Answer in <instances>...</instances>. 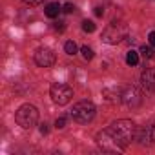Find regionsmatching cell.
<instances>
[{
  "mask_svg": "<svg viewBox=\"0 0 155 155\" xmlns=\"http://www.w3.org/2000/svg\"><path fill=\"white\" fill-rule=\"evenodd\" d=\"M108 130L122 148H126L135 139V124L131 120H128V119H119V120L111 122Z\"/></svg>",
  "mask_w": 155,
  "mask_h": 155,
  "instance_id": "obj_1",
  "label": "cell"
},
{
  "mask_svg": "<svg viewBox=\"0 0 155 155\" xmlns=\"http://www.w3.org/2000/svg\"><path fill=\"white\" fill-rule=\"evenodd\" d=\"M15 120L18 126H22L24 130H31L37 122H38V110L33 104H24L18 108V111L15 113Z\"/></svg>",
  "mask_w": 155,
  "mask_h": 155,
  "instance_id": "obj_2",
  "label": "cell"
},
{
  "mask_svg": "<svg viewBox=\"0 0 155 155\" xmlns=\"http://www.w3.org/2000/svg\"><path fill=\"white\" fill-rule=\"evenodd\" d=\"M95 104L91 101H81V102H77L71 110V119L77 120V122H81V124H88L93 120L95 117Z\"/></svg>",
  "mask_w": 155,
  "mask_h": 155,
  "instance_id": "obj_3",
  "label": "cell"
},
{
  "mask_svg": "<svg viewBox=\"0 0 155 155\" xmlns=\"http://www.w3.org/2000/svg\"><path fill=\"white\" fill-rule=\"evenodd\" d=\"M51 99H53V102L55 104H58V106H64V104H68L69 101H71V97H73V90L68 86V84H62V82H55L53 86H51Z\"/></svg>",
  "mask_w": 155,
  "mask_h": 155,
  "instance_id": "obj_4",
  "label": "cell"
},
{
  "mask_svg": "<svg viewBox=\"0 0 155 155\" xmlns=\"http://www.w3.org/2000/svg\"><path fill=\"white\" fill-rule=\"evenodd\" d=\"M124 37H126V28H124L122 24L111 22V24L102 31V40L108 42V44H119Z\"/></svg>",
  "mask_w": 155,
  "mask_h": 155,
  "instance_id": "obj_5",
  "label": "cell"
},
{
  "mask_svg": "<svg viewBox=\"0 0 155 155\" xmlns=\"http://www.w3.org/2000/svg\"><path fill=\"white\" fill-rule=\"evenodd\" d=\"M97 144L104 150V151H122L124 148L117 142V139L110 133V130H102L97 133Z\"/></svg>",
  "mask_w": 155,
  "mask_h": 155,
  "instance_id": "obj_6",
  "label": "cell"
},
{
  "mask_svg": "<svg viewBox=\"0 0 155 155\" xmlns=\"http://www.w3.org/2000/svg\"><path fill=\"white\" fill-rule=\"evenodd\" d=\"M128 108H139L140 104H142V95H140V91L137 90V88H126L124 91H122V99H120Z\"/></svg>",
  "mask_w": 155,
  "mask_h": 155,
  "instance_id": "obj_7",
  "label": "cell"
},
{
  "mask_svg": "<svg viewBox=\"0 0 155 155\" xmlns=\"http://www.w3.org/2000/svg\"><path fill=\"white\" fill-rule=\"evenodd\" d=\"M55 60H57V57H55V53H53L49 48H40V49H37V53H35V62H37L40 68H51V66L55 64Z\"/></svg>",
  "mask_w": 155,
  "mask_h": 155,
  "instance_id": "obj_8",
  "label": "cell"
},
{
  "mask_svg": "<svg viewBox=\"0 0 155 155\" xmlns=\"http://www.w3.org/2000/svg\"><path fill=\"white\" fill-rule=\"evenodd\" d=\"M140 82H142L144 90H148V91H151V93L155 91V68H148V69L142 71Z\"/></svg>",
  "mask_w": 155,
  "mask_h": 155,
  "instance_id": "obj_9",
  "label": "cell"
},
{
  "mask_svg": "<svg viewBox=\"0 0 155 155\" xmlns=\"http://www.w3.org/2000/svg\"><path fill=\"white\" fill-rule=\"evenodd\" d=\"M135 140H139V144H142V146H148L150 142H153V139H151V128H140L139 133L135 135Z\"/></svg>",
  "mask_w": 155,
  "mask_h": 155,
  "instance_id": "obj_10",
  "label": "cell"
},
{
  "mask_svg": "<svg viewBox=\"0 0 155 155\" xmlns=\"http://www.w3.org/2000/svg\"><path fill=\"white\" fill-rule=\"evenodd\" d=\"M62 11V8L57 4V2H51V4H48L46 6V9H44V13H46V17H49V18H55V17H58V13Z\"/></svg>",
  "mask_w": 155,
  "mask_h": 155,
  "instance_id": "obj_11",
  "label": "cell"
},
{
  "mask_svg": "<svg viewBox=\"0 0 155 155\" xmlns=\"http://www.w3.org/2000/svg\"><path fill=\"white\" fill-rule=\"evenodd\" d=\"M126 64H128V66H137V64H139V53L133 51V49L128 51V53H126Z\"/></svg>",
  "mask_w": 155,
  "mask_h": 155,
  "instance_id": "obj_12",
  "label": "cell"
},
{
  "mask_svg": "<svg viewBox=\"0 0 155 155\" xmlns=\"http://www.w3.org/2000/svg\"><path fill=\"white\" fill-rule=\"evenodd\" d=\"M140 53H142V57L144 58H155V48L150 44V46H140Z\"/></svg>",
  "mask_w": 155,
  "mask_h": 155,
  "instance_id": "obj_13",
  "label": "cell"
},
{
  "mask_svg": "<svg viewBox=\"0 0 155 155\" xmlns=\"http://www.w3.org/2000/svg\"><path fill=\"white\" fill-rule=\"evenodd\" d=\"M64 51H66L68 55H75V53H77V44H75L73 40L66 42V44H64Z\"/></svg>",
  "mask_w": 155,
  "mask_h": 155,
  "instance_id": "obj_14",
  "label": "cell"
},
{
  "mask_svg": "<svg viewBox=\"0 0 155 155\" xmlns=\"http://www.w3.org/2000/svg\"><path fill=\"white\" fill-rule=\"evenodd\" d=\"M81 53H82V57H84L86 60H91V58H93V49L88 48V46H82V48H81Z\"/></svg>",
  "mask_w": 155,
  "mask_h": 155,
  "instance_id": "obj_15",
  "label": "cell"
},
{
  "mask_svg": "<svg viewBox=\"0 0 155 155\" xmlns=\"http://www.w3.org/2000/svg\"><path fill=\"white\" fill-rule=\"evenodd\" d=\"M82 29H84L86 33H93V31H95V24H93L91 20H84V22H82Z\"/></svg>",
  "mask_w": 155,
  "mask_h": 155,
  "instance_id": "obj_16",
  "label": "cell"
},
{
  "mask_svg": "<svg viewBox=\"0 0 155 155\" xmlns=\"http://www.w3.org/2000/svg\"><path fill=\"white\" fill-rule=\"evenodd\" d=\"M64 126H66V119H64V117H58V119L55 120V128L60 130V128H64Z\"/></svg>",
  "mask_w": 155,
  "mask_h": 155,
  "instance_id": "obj_17",
  "label": "cell"
},
{
  "mask_svg": "<svg viewBox=\"0 0 155 155\" xmlns=\"http://www.w3.org/2000/svg\"><path fill=\"white\" fill-rule=\"evenodd\" d=\"M62 11H64V13H73V11H75V6L68 2V4H64V8H62Z\"/></svg>",
  "mask_w": 155,
  "mask_h": 155,
  "instance_id": "obj_18",
  "label": "cell"
},
{
  "mask_svg": "<svg viewBox=\"0 0 155 155\" xmlns=\"http://www.w3.org/2000/svg\"><path fill=\"white\" fill-rule=\"evenodd\" d=\"M22 2H26V4H29V6H40L44 0H22Z\"/></svg>",
  "mask_w": 155,
  "mask_h": 155,
  "instance_id": "obj_19",
  "label": "cell"
},
{
  "mask_svg": "<svg viewBox=\"0 0 155 155\" xmlns=\"http://www.w3.org/2000/svg\"><path fill=\"white\" fill-rule=\"evenodd\" d=\"M148 42H150V44L155 48V31H151V33L148 35Z\"/></svg>",
  "mask_w": 155,
  "mask_h": 155,
  "instance_id": "obj_20",
  "label": "cell"
},
{
  "mask_svg": "<svg viewBox=\"0 0 155 155\" xmlns=\"http://www.w3.org/2000/svg\"><path fill=\"white\" fill-rule=\"evenodd\" d=\"M40 133H42V135H46V133H48V124H46V122H42V124H40Z\"/></svg>",
  "mask_w": 155,
  "mask_h": 155,
  "instance_id": "obj_21",
  "label": "cell"
},
{
  "mask_svg": "<svg viewBox=\"0 0 155 155\" xmlns=\"http://www.w3.org/2000/svg\"><path fill=\"white\" fill-rule=\"evenodd\" d=\"M95 15H97V17H102V15H104V9H102L101 6H99V8H95Z\"/></svg>",
  "mask_w": 155,
  "mask_h": 155,
  "instance_id": "obj_22",
  "label": "cell"
},
{
  "mask_svg": "<svg viewBox=\"0 0 155 155\" xmlns=\"http://www.w3.org/2000/svg\"><path fill=\"white\" fill-rule=\"evenodd\" d=\"M64 28H66L64 22H57V24H55V29H58V31H64Z\"/></svg>",
  "mask_w": 155,
  "mask_h": 155,
  "instance_id": "obj_23",
  "label": "cell"
},
{
  "mask_svg": "<svg viewBox=\"0 0 155 155\" xmlns=\"http://www.w3.org/2000/svg\"><path fill=\"white\" fill-rule=\"evenodd\" d=\"M151 139H153V142H155V124L151 126Z\"/></svg>",
  "mask_w": 155,
  "mask_h": 155,
  "instance_id": "obj_24",
  "label": "cell"
}]
</instances>
